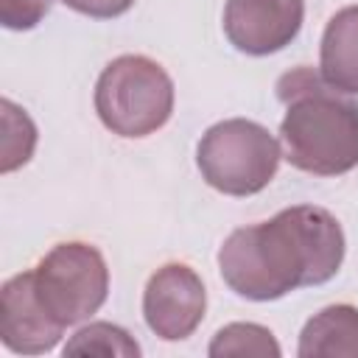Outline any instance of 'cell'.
I'll return each mask as SVG.
<instances>
[{
	"mask_svg": "<svg viewBox=\"0 0 358 358\" xmlns=\"http://www.w3.org/2000/svg\"><path fill=\"white\" fill-rule=\"evenodd\" d=\"M95 112L112 134H154L173 112V81L148 56H117L98 76Z\"/></svg>",
	"mask_w": 358,
	"mask_h": 358,
	"instance_id": "3",
	"label": "cell"
},
{
	"mask_svg": "<svg viewBox=\"0 0 358 358\" xmlns=\"http://www.w3.org/2000/svg\"><path fill=\"white\" fill-rule=\"evenodd\" d=\"M64 355H101V358H137L140 344L117 324L92 322L81 327L64 347Z\"/></svg>",
	"mask_w": 358,
	"mask_h": 358,
	"instance_id": "12",
	"label": "cell"
},
{
	"mask_svg": "<svg viewBox=\"0 0 358 358\" xmlns=\"http://www.w3.org/2000/svg\"><path fill=\"white\" fill-rule=\"evenodd\" d=\"M299 358H358V308L330 305L299 333Z\"/></svg>",
	"mask_w": 358,
	"mask_h": 358,
	"instance_id": "10",
	"label": "cell"
},
{
	"mask_svg": "<svg viewBox=\"0 0 358 358\" xmlns=\"http://www.w3.org/2000/svg\"><path fill=\"white\" fill-rule=\"evenodd\" d=\"M3 109V173L25 165L31 159V151L36 145V129L31 123V117L14 106L8 98L0 103Z\"/></svg>",
	"mask_w": 358,
	"mask_h": 358,
	"instance_id": "13",
	"label": "cell"
},
{
	"mask_svg": "<svg viewBox=\"0 0 358 358\" xmlns=\"http://www.w3.org/2000/svg\"><path fill=\"white\" fill-rule=\"evenodd\" d=\"M36 296L59 324H78L98 313L109 291L103 255L90 243H59L34 268Z\"/></svg>",
	"mask_w": 358,
	"mask_h": 358,
	"instance_id": "5",
	"label": "cell"
},
{
	"mask_svg": "<svg viewBox=\"0 0 358 358\" xmlns=\"http://www.w3.org/2000/svg\"><path fill=\"white\" fill-rule=\"evenodd\" d=\"M50 3L53 0H3L0 22L8 31H28L50 11Z\"/></svg>",
	"mask_w": 358,
	"mask_h": 358,
	"instance_id": "14",
	"label": "cell"
},
{
	"mask_svg": "<svg viewBox=\"0 0 358 358\" xmlns=\"http://www.w3.org/2000/svg\"><path fill=\"white\" fill-rule=\"evenodd\" d=\"M64 324H59L36 296L34 271L6 280L0 291V341L17 355H42L59 344Z\"/></svg>",
	"mask_w": 358,
	"mask_h": 358,
	"instance_id": "8",
	"label": "cell"
},
{
	"mask_svg": "<svg viewBox=\"0 0 358 358\" xmlns=\"http://www.w3.org/2000/svg\"><path fill=\"white\" fill-rule=\"evenodd\" d=\"M67 8L78 11V14H87V17H95V20H112V17H120L126 14L134 0H62Z\"/></svg>",
	"mask_w": 358,
	"mask_h": 358,
	"instance_id": "15",
	"label": "cell"
},
{
	"mask_svg": "<svg viewBox=\"0 0 358 358\" xmlns=\"http://www.w3.org/2000/svg\"><path fill=\"white\" fill-rule=\"evenodd\" d=\"M280 143L266 126L229 117L210 126L196 148V165L201 179L227 196H255L277 173Z\"/></svg>",
	"mask_w": 358,
	"mask_h": 358,
	"instance_id": "4",
	"label": "cell"
},
{
	"mask_svg": "<svg viewBox=\"0 0 358 358\" xmlns=\"http://www.w3.org/2000/svg\"><path fill=\"white\" fill-rule=\"evenodd\" d=\"M344 232L333 213L313 204L229 232L218 249L224 282L246 299L271 302L294 288L322 285L341 268Z\"/></svg>",
	"mask_w": 358,
	"mask_h": 358,
	"instance_id": "1",
	"label": "cell"
},
{
	"mask_svg": "<svg viewBox=\"0 0 358 358\" xmlns=\"http://www.w3.org/2000/svg\"><path fill=\"white\" fill-rule=\"evenodd\" d=\"M319 73L330 87L358 95V6H347L330 17L322 34Z\"/></svg>",
	"mask_w": 358,
	"mask_h": 358,
	"instance_id": "9",
	"label": "cell"
},
{
	"mask_svg": "<svg viewBox=\"0 0 358 358\" xmlns=\"http://www.w3.org/2000/svg\"><path fill=\"white\" fill-rule=\"evenodd\" d=\"M302 17V0H227L224 34L241 53L268 56L294 42Z\"/></svg>",
	"mask_w": 358,
	"mask_h": 358,
	"instance_id": "7",
	"label": "cell"
},
{
	"mask_svg": "<svg viewBox=\"0 0 358 358\" xmlns=\"http://www.w3.org/2000/svg\"><path fill=\"white\" fill-rule=\"evenodd\" d=\"M207 352L213 358H277L280 344L271 330L252 322H235L215 333Z\"/></svg>",
	"mask_w": 358,
	"mask_h": 358,
	"instance_id": "11",
	"label": "cell"
},
{
	"mask_svg": "<svg viewBox=\"0 0 358 358\" xmlns=\"http://www.w3.org/2000/svg\"><path fill=\"white\" fill-rule=\"evenodd\" d=\"M207 294L201 277L185 263L157 268L143 291V313L151 333L165 341L187 338L204 319Z\"/></svg>",
	"mask_w": 358,
	"mask_h": 358,
	"instance_id": "6",
	"label": "cell"
},
{
	"mask_svg": "<svg viewBox=\"0 0 358 358\" xmlns=\"http://www.w3.org/2000/svg\"><path fill=\"white\" fill-rule=\"evenodd\" d=\"M277 98L285 103L280 140L294 168L338 176L358 165V103L347 92L310 67H294L280 76Z\"/></svg>",
	"mask_w": 358,
	"mask_h": 358,
	"instance_id": "2",
	"label": "cell"
}]
</instances>
